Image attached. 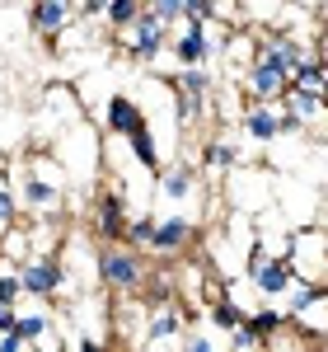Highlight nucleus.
Listing matches in <instances>:
<instances>
[{
  "instance_id": "1",
  "label": "nucleus",
  "mask_w": 328,
  "mask_h": 352,
  "mask_svg": "<svg viewBox=\"0 0 328 352\" xmlns=\"http://www.w3.org/2000/svg\"><path fill=\"white\" fill-rule=\"evenodd\" d=\"M244 272L253 282L258 300H281L291 287H296V268L286 254H268L263 244H248V258H244Z\"/></svg>"
},
{
  "instance_id": "2",
  "label": "nucleus",
  "mask_w": 328,
  "mask_h": 352,
  "mask_svg": "<svg viewBox=\"0 0 328 352\" xmlns=\"http://www.w3.org/2000/svg\"><path fill=\"white\" fill-rule=\"evenodd\" d=\"M94 268H99L104 292H113V296H132L141 282H145V263L127 249V240L104 244V249H99V258H94Z\"/></svg>"
},
{
  "instance_id": "3",
  "label": "nucleus",
  "mask_w": 328,
  "mask_h": 352,
  "mask_svg": "<svg viewBox=\"0 0 328 352\" xmlns=\"http://www.w3.org/2000/svg\"><path fill=\"white\" fill-rule=\"evenodd\" d=\"M19 282H24V296H33V300L66 296V263H61V249L33 254L28 263H19Z\"/></svg>"
},
{
  "instance_id": "4",
  "label": "nucleus",
  "mask_w": 328,
  "mask_h": 352,
  "mask_svg": "<svg viewBox=\"0 0 328 352\" xmlns=\"http://www.w3.org/2000/svg\"><path fill=\"white\" fill-rule=\"evenodd\" d=\"M169 47L178 66H207V61H216V28L211 19H183L178 38H169Z\"/></svg>"
},
{
  "instance_id": "5",
  "label": "nucleus",
  "mask_w": 328,
  "mask_h": 352,
  "mask_svg": "<svg viewBox=\"0 0 328 352\" xmlns=\"http://www.w3.org/2000/svg\"><path fill=\"white\" fill-rule=\"evenodd\" d=\"M61 202H66V192H61L56 174L43 179L38 164H33V174H19V207H24V217H56Z\"/></svg>"
},
{
  "instance_id": "6",
  "label": "nucleus",
  "mask_w": 328,
  "mask_h": 352,
  "mask_svg": "<svg viewBox=\"0 0 328 352\" xmlns=\"http://www.w3.org/2000/svg\"><path fill=\"white\" fill-rule=\"evenodd\" d=\"M183 329H188L183 310H178V305H169V300H160V305H150V310H145L141 348H183V338H188Z\"/></svg>"
},
{
  "instance_id": "7",
  "label": "nucleus",
  "mask_w": 328,
  "mask_h": 352,
  "mask_svg": "<svg viewBox=\"0 0 328 352\" xmlns=\"http://www.w3.org/2000/svg\"><path fill=\"white\" fill-rule=\"evenodd\" d=\"M122 43H127V56L132 61H141V66H150L155 56L169 47V24H160L150 10H141V19L127 33H122Z\"/></svg>"
},
{
  "instance_id": "8",
  "label": "nucleus",
  "mask_w": 328,
  "mask_h": 352,
  "mask_svg": "<svg viewBox=\"0 0 328 352\" xmlns=\"http://www.w3.org/2000/svg\"><path fill=\"white\" fill-rule=\"evenodd\" d=\"M192 240H197V221L183 217V212H174V217H160L155 235H150V254H160V258H174V254H183Z\"/></svg>"
},
{
  "instance_id": "9",
  "label": "nucleus",
  "mask_w": 328,
  "mask_h": 352,
  "mask_svg": "<svg viewBox=\"0 0 328 352\" xmlns=\"http://www.w3.org/2000/svg\"><path fill=\"white\" fill-rule=\"evenodd\" d=\"M71 10H75V0H28V28L52 43L71 24Z\"/></svg>"
},
{
  "instance_id": "10",
  "label": "nucleus",
  "mask_w": 328,
  "mask_h": 352,
  "mask_svg": "<svg viewBox=\"0 0 328 352\" xmlns=\"http://www.w3.org/2000/svg\"><path fill=\"white\" fill-rule=\"evenodd\" d=\"M104 127L127 141L137 127H145V113H141V104L132 99V94H122V89H117V94H108V99H104Z\"/></svg>"
},
{
  "instance_id": "11",
  "label": "nucleus",
  "mask_w": 328,
  "mask_h": 352,
  "mask_svg": "<svg viewBox=\"0 0 328 352\" xmlns=\"http://www.w3.org/2000/svg\"><path fill=\"white\" fill-rule=\"evenodd\" d=\"M94 226H99V240L113 244V240H127V226H132V217H127V202H122V188L117 192H104V202H99V212H94Z\"/></svg>"
},
{
  "instance_id": "12",
  "label": "nucleus",
  "mask_w": 328,
  "mask_h": 352,
  "mask_svg": "<svg viewBox=\"0 0 328 352\" xmlns=\"http://www.w3.org/2000/svg\"><path fill=\"white\" fill-rule=\"evenodd\" d=\"M244 132H248V141H258V146L277 141V136H281V113H277V104L248 99V109H244Z\"/></svg>"
},
{
  "instance_id": "13",
  "label": "nucleus",
  "mask_w": 328,
  "mask_h": 352,
  "mask_svg": "<svg viewBox=\"0 0 328 352\" xmlns=\"http://www.w3.org/2000/svg\"><path fill=\"white\" fill-rule=\"evenodd\" d=\"M155 179H160V192L169 197V202H192V197H197V169H192L188 160L164 164Z\"/></svg>"
},
{
  "instance_id": "14",
  "label": "nucleus",
  "mask_w": 328,
  "mask_h": 352,
  "mask_svg": "<svg viewBox=\"0 0 328 352\" xmlns=\"http://www.w3.org/2000/svg\"><path fill=\"white\" fill-rule=\"evenodd\" d=\"M14 333L24 338L28 348H33V343H61V338H56V315L52 310H24L19 324H14Z\"/></svg>"
},
{
  "instance_id": "15",
  "label": "nucleus",
  "mask_w": 328,
  "mask_h": 352,
  "mask_svg": "<svg viewBox=\"0 0 328 352\" xmlns=\"http://www.w3.org/2000/svg\"><path fill=\"white\" fill-rule=\"evenodd\" d=\"M202 164H207V169H235V164H239V146H235L230 136H211V141L202 146Z\"/></svg>"
},
{
  "instance_id": "16",
  "label": "nucleus",
  "mask_w": 328,
  "mask_h": 352,
  "mask_svg": "<svg viewBox=\"0 0 328 352\" xmlns=\"http://www.w3.org/2000/svg\"><path fill=\"white\" fill-rule=\"evenodd\" d=\"M207 320H211V324H216L220 333H225V343H230V329H239V324L248 320V315L239 310V305H235V296L225 292V296H220L216 305H211V315H207Z\"/></svg>"
},
{
  "instance_id": "17",
  "label": "nucleus",
  "mask_w": 328,
  "mask_h": 352,
  "mask_svg": "<svg viewBox=\"0 0 328 352\" xmlns=\"http://www.w3.org/2000/svg\"><path fill=\"white\" fill-rule=\"evenodd\" d=\"M141 10H145V0H108V14H104V24L113 33H127V28L141 19Z\"/></svg>"
},
{
  "instance_id": "18",
  "label": "nucleus",
  "mask_w": 328,
  "mask_h": 352,
  "mask_svg": "<svg viewBox=\"0 0 328 352\" xmlns=\"http://www.w3.org/2000/svg\"><path fill=\"white\" fill-rule=\"evenodd\" d=\"M244 324L253 329V333H258L263 343H268V338H272V333H281V324H291V320H286V310H272V305L263 300V310H253Z\"/></svg>"
},
{
  "instance_id": "19",
  "label": "nucleus",
  "mask_w": 328,
  "mask_h": 352,
  "mask_svg": "<svg viewBox=\"0 0 328 352\" xmlns=\"http://www.w3.org/2000/svg\"><path fill=\"white\" fill-rule=\"evenodd\" d=\"M281 5L286 0H239V14H244V24H272L277 14H281Z\"/></svg>"
},
{
  "instance_id": "20",
  "label": "nucleus",
  "mask_w": 328,
  "mask_h": 352,
  "mask_svg": "<svg viewBox=\"0 0 328 352\" xmlns=\"http://www.w3.org/2000/svg\"><path fill=\"white\" fill-rule=\"evenodd\" d=\"M24 221V207H19V192L10 188L5 179H0V235L10 230V226H19Z\"/></svg>"
},
{
  "instance_id": "21",
  "label": "nucleus",
  "mask_w": 328,
  "mask_h": 352,
  "mask_svg": "<svg viewBox=\"0 0 328 352\" xmlns=\"http://www.w3.org/2000/svg\"><path fill=\"white\" fill-rule=\"evenodd\" d=\"M145 10H150L160 24H169V28L188 19V0H145Z\"/></svg>"
},
{
  "instance_id": "22",
  "label": "nucleus",
  "mask_w": 328,
  "mask_h": 352,
  "mask_svg": "<svg viewBox=\"0 0 328 352\" xmlns=\"http://www.w3.org/2000/svg\"><path fill=\"white\" fill-rule=\"evenodd\" d=\"M155 226H160V217H132V226H127V244H132V249H150Z\"/></svg>"
},
{
  "instance_id": "23",
  "label": "nucleus",
  "mask_w": 328,
  "mask_h": 352,
  "mask_svg": "<svg viewBox=\"0 0 328 352\" xmlns=\"http://www.w3.org/2000/svg\"><path fill=\"white\" fill-rule=\"evenodd\" d=\"M230 348L253 352V348H268V343H263V338H258V333H253L248 324H239V329H230Z\"/></svg>"
},
{
  "instance_id": "24",
  "label": "nucleus",
  "mask_w": 328,
  "mask_h": 352,
  "mask_svg": "<svg viewBox=\"0 0 328 352\" xmlns=\"http://www.w3.org/2000/svg\"><path fill=\"white\" fill-rule=\"evenodd\" d=\"M183 348L188 352H211V348H220V338H211V333H188Z\"/></svg>"
},
{
  "instance_id": "25",
  "label": "nucleus",
  "mask_w": 328,
  "mask_h": 352,
  "mask_svg": "<svg viewBox=\"0 0 328 352\" xmlns=\"http://www.w3.org/2000/svg\"><path fill=\"white\" fill-rule=\"evenodd\" d=\"M277 109H281V104H277ZM281 136H305V122L291 109H281Z\"/></svg>"
},
{
  "instance_id": "26",
  "label": "nucleus",
  "mask_w": 328,
  "mask_h": 352,
  "mask_svg": "<svg viewBox=\"0 0 328 352\" xmlns=\"http://www.w3.org/2000/svg\"><path fill=\"white\" fill-rule=\"evenodd\" d=\"M14 324H19V310H14V300H0V333H10Z\"/></svg>"
},
{
  "instance_id": "27",
  "label": "nucleus",
  "mask_w": 328,
  "mask_h": 352,
  "mask_svg": "<svg viewBox=\"0 0 328 352\" xmlns=\"http://www.w3.org/2000/svg\"><path fill=\"white\" fill-rule=\"evenodd\" d=\"M216 14V0H188V19H211Z\"/></svg>"
},
{
  "instance_id": "28",
  "label": "nucleus",
  "mask_w": 328,
  "mask_h": 352,
  "mask_svg": "<svg viewBox=\"0 0 328 352\" xmlns=\"http://www.w3.org/2000/svg\"><path fill=\"white\" fill-rule=\"evenodd\" d=\"M108 14V0H80V19H104Z\"/></svg>"
},
{
  "instance_id": "29",
  "label": "nucleus",
  "mask_w": 328,
  "mask_h": 352,
  "mask_svg": "<svg viewBox=\"0 0 328 352\" xmlns=\"http://www.w3.org/2000/svg\"><path fill=\"white\" fill-rule=\"evenodd\" d=\"M291 5H301V10H309V14H319V5H324V0H291Z\"/></svg>"
},
{
  "instance_id": "30",
  "label": "nucleus",
  "mask_w": 328,
  "mask_h": 352,
  "mask_svg": "<svg viewBox=\"0 0 328 352\" xmlns=\"http://www.w3.org/2000/svg\"><path fill=\"white\" fill-rule=\"evenodd\" d=\"M319 24H328V0H324V5H319Z\"/></svg>"
},
{
  "instance_id": "31",
  "label": "nucleus",
  "mask_w": 328,
  "mask_h": 352,
  "mask_svg": "<svg viewBox=\"0 0 328 352\" xmlns=\"http://www.w3.org/2000/svg\"><path fill=\"white\" fill-rule=\"evenodd\" d=\"M0 5H5V0H0Z\"/></svg>"
}]
</instances>
